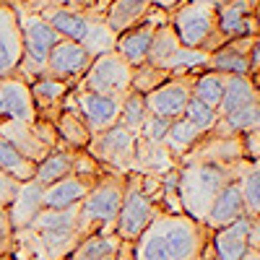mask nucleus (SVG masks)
Here are the masks:
<instances>
[{
	"label": "nucleus",
	"instance_id": "1",
	"mask_svg": "<svg viewBox=\"0 0 260 260\" xmlns=\"http://www.w3.org/2000/svg\"><path fill=\"white\" fill-rule=\"evenodd\" d=\"M211 242V229L187 213H159L133 242L136 260H192Z\"/></svg>",
	"mask_w": 260,
	"mask_h": 260
},
{
	"label": "nucleus",
	"instance_id": "2",
	"mask_svg": "<svg viewBox=\"0 0 260 260\" xmlns=\"http://www.w3.org/2000/svg\"><path fill=\"white\" fill-rule=\"evenodd\" d=\"M237 164H206V161L180 164L177 167V198H180L182 213H187L190 219L203 224L216 195L237 177Z\"/></svg>",
	"mask_w": 260,
	"mask_h": 260
},
{
	"label": "nucleus",
	"instance_id": "3",
	"mask_svg": "<svg viewBox=\"0 0 260 260\" xmlns=\"http://www.w3.org/2000/svg\"><path fill=\"white\" fill-rule=\"evenodd\" d=\"M164 213L161 203V180L156 175H125V195L120 203V213L115 221V234L122 242H136L138 234Z\"/></svg>",
	"mask_w": 260,
	"mask_h": 260
},
{
	"label": "nucleus",
	"instance_id": "4",
	"mask_svg": "<svg viewBox=\"0 0 260 260\" xmlns=\"http://www.w3.org/2000/svg\"><path fill=\"white\" fill-rule=\"evenodd\" d=\"M125 195V175L104 172L89 187L78 203V232L81 237L89 234H115V221L120 213V203Z\"/></svg>",
	"mask_w": 260,
	"mask_h": 260
},
{
	"label": "nucleus",
	"instance_id": "5",
	"mask_svg": "<svg viewBox=\"0 0 260 260\" xmlns=\"http://www.w3.org/2000/svg\"><path fill=\"white\" fill-rule=\"evenodd\" d=\"M169 24L175 29L180 45L190 50L213 52L226 42L219 31L216 6L208 0H182L177 8L169 11Z\"/></svg>",
	"mask_w": 260,
	"mask_h": 260
},
{
	"label": "nucleus",
	"instance_id": "6",
	"mask_svg": "<svg viewBox=\"0 0 260 260\" xmlns=\"http://www.w3.org/2000/svg\"><path fill=\"white\" fill-rule=\"evenodd\" d=\"M42 18H45L62 39L78 42L91 57L115 50L117 34L107 26L104 16H99V13H86L76 6H65V8L45 13Z\"/></svg>",
	"mask_w": 260,
	"mask_h": 260
},
{
	"label": "nucleus",
	"instance_id": "7",
	"mask_svg": "<svg viewBox=\"0 0 260 260\" xmlns=\"http://www.w3.org/2000/svg\"><path fill=\"white\" fill-rule=\"evenodd\" d=\"M18 11V26H21V42H24V55H21V65L16 76L24 78L26 83L37 81L45 76V65L47 57L52 52V47L62 39L45 18L37 16V13H26V11Z\"/></svg>",
	"mask_w": 260,
	"mask_h": 260
},
{
	"label": "nucleus",
	"instance_id": "8",
	"mask_svg": "<svg viewBox=\"0 0 260 260\" xmlns=\"http://www.w3.org/2000/svg\"><path fill=\"white\" fill-rule=\"evenodd\" d=\"M39 234L50 260H65L83 240L78 232V206L71 208H42L29 224Z\"/></svg>",
	"mask_w": 260,
	"mask_h": 260
},
{
	"label": "nucleus",
	"instance_id": "9",
	"mask_svg": "<svg viewBox=\"0 0 260 260\" xmlns=\"http://www.w3.org/2000/svg\"><path fill=\"white\" fill-rule=\"evenodd\" d=\"M206 57H208V52H203V50H190V47L180 45V39H177L175 29L169 24V16H167V21H161L159 29L154 31L146 62L154 65V68L167 71L169 76H182V73H190L195 68H203Z\"/></svg>",
	"mask_w": 260,
	"mask_h": 260
},
{
	"label": "nucleus",
	"instance_id": "10",
	"mask_svg": "<svg viewBox=\"0 0 260 260\" xmlns=\"http://www.w3.org/2000/svg\"><path fill=\"white\" fill-rule=\"evenodd\" d=\"M130 81H133V65L117 50H110V52H102L91 60L89 71L83 73V78L76 86L122 102V96L130 91Z\"/></svg>",
	"mask_w": 260,
	"mask_h": 260
},
{
	"label": "nucleus",
	"instance_id": "11",
	"mask_svg": "<svg viewBox=\"0 0 260 260\" xmlns=\"http://www.w3.org/2000/svg\"><path fill=\"white\" fill-rule=\"evenodd\" d=\"M86 151L107 172L127 175V172H133V164H136V136L130 130H125L122 125H112L102 130V133L91 136Z\"/></svg>",
	"mask_w": 260,
	"mask_h": 260
},
{
	"label": "nucleus",
	"instance_id": "12",
	"mask_svg": "<svg viewBox=\"0 0 260 260\" xmlns=\"http://www.w3.org/2000/svg\"><path fill=\"white\" fill-rule=\"evenodd\" d=\"M91 60H94V57L86 52L78 42H73V39H60L57 45L52 47L50 57H47L45 76L57 78V81H65L68 86H76V83L83 78V73L89 71Z\"/></svg>",
	"mask_w": 260,
	"mask_h": 260
},
{
	"label": "nucleus",
	"instance_id": "13",
	"mask_svg": "<svg viewBox=\"0 0 260 260\" xmlns=\"http://www.w3.org/2000/svg\"><path fill=\"white\" fill-rule=\"evenodd\" d=\"M187 102H190V73H182V76L167 78L151 94H146V110H148V115H156L164 120H177V117H182Z\"/></svg>",
	"mask_w": 260,
	"mask_h": 260
},
{
	"label": "nucleus",
	"instance_id": "14",
	"mask_svg": "<svg viewBox=\"0 0 260 260\" xmlns=\"http://www.w3.org/2000/svg\"><path fill=\"white\" fill-rule=\"evenodd\" d=\"M71 102H73L76 110L81 112V117L86 120L91 136H96V133H102V130L117 125L120 99L104 96V94H94V91H86V89L73 86V89H71Z\"/></svg>",
	"mask_w": 260,
	"mask_h": 260
},
{
	"label": "nucleus",
	"instance_id": "15",
	"mask_svg": "<svg viewBox=\"0 0 260 260\" xmlns=\"http://www.w3.org/2000/svg\"><path fill=\"white\" fill-rule=\"evenodd\" d=\"M167 11L161 8H151L148 16L141 21V24H136L133 29H127L122 34H117V42H115V50L133 65H141L146 62V55H148V47H151V39H154V31L159 29L161 21H167Z\"/></svg>",
	"mask_w": 260,
	"mask_h": 260
},
{
	"label": "nucleus",
	"instance_id": "16",
	"mask_svg": "<svg viewBox=\"0 0 260 260\" xmlns=\"http://www.w3.org/2000/svg\"><path fill=\"white\" fill-rule=\"evenodd\" d=\"M0 117L21 120L31 125L37 120V107L29 91V83L18 76H0Z\"/></svg>",
	"mask_w": 260,
	"mask_h": 260
},
{
	"label": "nucleus",
	"instance_id": "17",
	"mask_svg": "<svg viewBox=\"0 0 260 260\" xmlns=\"http://www.w3.org/2000/svg\"><path fill=\"white\" fill-rule=\"evenodd\" d=\"M24 42H21L18 11L8 3H0V76H16Z\"/></svg>",
	"mask_w": 260,
	"mask_h": 260
},
{
	"label": "nucleus",
	"instance_id": "18",
	"mask_svg": "<svg viewBox=\"0 0 260 260\" xmlns=\"http://www.w3.org/2000/svg\"><path fill=\"white\" fill-rule=\"evenodd\" d=\"M260 37H237V39H226L219 50L208 52L203 68L208 71H219L226 76H250V60L247 52Z\"/></svg>",
	"mask_w": 260,
	"mask_h": 260
},
{
	"label": "nucleus",
	"instance_id": "19",
	"mask_svg": "<svg viewBox=\"0 0 260 260\" xmlns=\"http://www.w3.org/2000/svg\"><path fill=\"white\" fill-rule=\"evenodd\" d=\"M216 16H219V31L224 34V39L260 37L257 6H250L247 0H226L216 8Z\"/></svg>",
	"mask_w": 260,
	"mask_h": 260
},
{
	"label": "nucleus",
	"instance_id": "20",
	"mask_svg": "<svg viewBox=\"0 0 260 260\" xmlns=\"http://www.w3.org/2000/svg\"><path fill=\"white\" fill-rule=\"evenodd\" d=\"M252 221L255 219H250V216H242V219H237L234 224L211 232V255H213V260H242L250 250L247 232H250Z\"/></svg>",
	"mask_w": 260,
	"mask_h": 260
},
{
	"label": "nucleus",
	"instance_id": "21",
	"mask_svg": "<svg viewBox=\"0 0 260 260\" xmlns=\"http://www.w3.org/2000/svg\"><path fill=\"white\" fill-rule=\"evenodd\" d=\"M71 89L73 86H68L65 81H57V78H50V76H42V78L31 81L29 91H31V99H34V107H37V117L55 122V117L60 115L62 102H65Z\"/></svg>",
	"mask_w": 260,
	"mask_h": 260
},
{
	"label": "nucleus",
	"instance_id": "22",
	"mask_svg": "<svg viewBox=\"0 0 260 260\" xmlns=\"http://www.w3.org/2000/svg\"><path fill=\"white\" fill-rule=\"evenodd\" d=\"M99 180V177H96ZM94 177H81V175H65L60 180H55L52 185L45 187L42 192V203L45 208H71V206H78L83 201V195L89 192V187L96 182Z\"/></svg>",
	"mask_w": 260,
	"mask_h": 260
},
{
	"label": "nucleus",
	"instance_id": "23",
	"mask_svg": "<svg viewBox=\"0 0 260 260\" xmlns=\"http://www.w3.org/2000/svg\"><path fill=\"white\" fill-rule=\"evenodd\" d=\"M245 213V201H242V192H240V185H237V180H232L219 195H216V201L211 203V211L206 216V226L211 232L216 229H224L229 224H234L237 219H242Z\"/></svg>",
	"mask_w": 260,
	"mask_h": 260
},
{
	"label": "nucleus",
	"instance_id": "24",
	"mask_svg": "<svg viewBox=\"0 0 260 260\" xmlns=\"http://www.w3.org/2000/svg\"><path fill=\"white\" fill-rule=\"evenodd\" d=\"M52 125H55L57 141L62 146H68V148H86L89 141H91V130H89V125H86V120L81 117V112L73 107L71 91H68V96H65L62 110H60V115L55 117Z\"/></svg>",
	"mask_w": 260,
	"mask_h": 260
},
{
	"label": "nucleus",
	"instance_id": "25",
	"mask_svg": "<svg viewBox=\"0 0 260 260\" xmlns=\"http://www.w3.org/2000/svg\"><path fill=\"white\" fill-rule=\"evenodd\" d=\"M0 136H3L11 146H16L21 154H24L26 159H31L34 164H39L52 151L45 141L34 133L31 125L21 122V120H0Z\"/></svg>",
	"mask_w": 260,
	"mask_h": 260
},
{
	"label": "nucleus",
	"instance_id": "26",
	"mask_svg": "<svg viewBox=\"0 0 260 260\" xmlns=\"http://www.w3.org/2000/svg\"><path fill=\"white\" fill-rule=\"evenodd\" d=\"M42 192H45V187H42L37 180L21 182L16 198L8 206V219H11L13 229H26L34 221V216L45 208V203H42Z\"/></svg>",
	"mask_w": 260,
	"mask_h": 260
},
{
	"label": "nucleus",
	"instance_id": "27",
	"mask_svg": "<svg viewBox=\"0 0 260 260\" xmlns=\"http://www.w3.org/2000/svg\"><path fill=\"white\" fill-rule=\"evenodd\" d=\"M180 167L177 159L169 154V148L164 143H151L143 138H136V164L133 172L138 175H164V172Z\"/></svg>",
	"mask_w": 260,
	"mask_h": 260
},
{
	"label": "nucleus",
	"instance_id": "28",
	"mask_svg": "<svg viewBox=\"0 0 260 260\" xmlns=\"http://www.w3.org/2000/svg\"><path fill=\"white\" fill-rule=\"evenodd\" d=\"M151 8H154L151 0H112L110 8L104 11V21L115 34H122L133 29L136 24H141Z\"/></svg>",
	"mask_w": 260,
	"mask_h": 260
},
{
	"label": "nucleus",
	"instance_id": "29",
	"mask_svg": "<svg viewBox=\"0 0 260 260\" xmlns=\"http://www.w3.org/2000/svg\"><path fill=\"white\" fill-rule=\"evenodd\" d=\"M226 81H229L226 73L208 71V68H195V71H190V96L208 104L211 110H216L221 96H224Z\"/></svg>",
	"mask_w": 260,
	"mask_h": 260
},
{
	"label": "nucleus",
	"instance_id": "30",
	"mask_svg": "<svg viewBox=\"0 0 260 260\" xmlns=\"http://www.w3.org/2000/svg\"><path fill=\"white\" fill-rule=\"evenodd\" d=\"M260 99V89H257V81L250 78V76H229L226 81V89H224V96L216 107L219 117L240 110V107L250 104V102H257Z\"/></svg>",
	"mask_w": 260,
	"mask_h": 260
},
{
	"label": "nucleus",
	"instance_id": "31",
	"mask_svg": "<svg viewBox=\"0 0 260 260\" xmlns=\"http://www.w3.org/2000/svg\"><path fill=\"white\" fill-rule=\"evenodd\" d=\"M237 185H240L245 213L250 219H260V161L242 159L237 164Z\"/></svg>",
	"mask_w": 260,
	"mask_h": 260
},
{
	"label": "nucleus",
	"instance_id": "32",
	"mask_svg": "<svg viewBox=\"0 0 260 260\" xmlns=\"http://www.w3.org/2000/svg\"><path fill=\"white\" fill-rule=\"evenodd\" d=\"M73 151H76V148H68V146L57 143L50 154L37 164L34 180H37L42 187H47V185H52L55 180L71 175V172H73Z\"/></svg>",
	"mask_w": 260,
	"mask_h": 260
},
{
	"label": "nucleus",
	"instance_id": "33",
	"mask_svg": "<svg viewBox=\"0 0 260 260\" xmlns=\"http://www.w3.org/2000/svg\"><path fill=\"white\" fill-rule=\"evenodd\" d=\"M260 127V99L257 102H250L240 110H234L224 117H219L216 127L211 133L216 136H240V133H247V130H257Z\"/></svg>",
	"mask_w": 260,
	"mask_h": 260
},
{
	"label": "nucleus",
	"instance_id": "34",
	"mask_svg": "<svg viewBox=\"0 0 260 260\" xmlns=\"http://www.w3.org/2000/svg\"><path fill=\"white\" fill-rule=\"evenodd\" d=\"M120 247L117 234H89L65 260H115Z\"/></svg>",
	"mask_w": 260,
	"mask_h": 260
},
{
	"label": "nucleus",
	"instance_id": "35",
	"mask_svg": "<svg viewBox=\"0 0 260 260\" xmlns=\"http://www.w3.org/2000/svg\"><path fill=\"white\" fill-rule=\"evenodd\" d=\"M206 133H201L198 127H195L190 120L185 117H177V120H172L169 122V130H167V138H164V146L169 148V154L177 159V164L185 159L187 151L198 143Z\"/></svg>",
	"mask_w": 260,
	"mask_h": 260
},
{
	"label": "nucleus",
	"instance_id": "36",
	"mask_svg": "<svg viewBox=\"0 0 260 260\" xmlns=\"http://www.w3.org/2000/svg\"><path fill=\"white\" fill-rule=\"evenodd\" d=\"M0 172L16 177L18 182H26V180H34L37 164L31 159H26L16 146H11L3 136H0Z\"/></svg>",
	"mask_w": 260,
	"mask_h": 260
},
{
	"label": "nucleus",
	"instance_id": "37",
	"mask_svg": "<svg viewBox=\"0 0 260 260\" xmlns=\"http://www.w3.org/2000/svg\"><path fill=\"white\" fill-rule=\"evenodd\" d=\"M148 117V110H146V96L138 94V91H127L120 102V117H117V125H122L125 130H130L136 138L141 133V127Z\"/></svg>",
	"mask_w": 260,
	"mask_h": 260
},
{
	"label": "nucleus",
	"instance_id": "38",
	"mask_svg": "<svg viewBox=\"0 0 260 260\" xmlns=\"http://www.w3.org/2000/svg\"><path fill=\"white\" fill-rule=\"evenodd\" d=\"M11 260H50V257H47V250L39 240V234L26 226V229H16V234H13Z\"/></svg>",
	"mask_w": 260,
	"mask_h": 260
},
{
	"label": "nucleus",
	"instance_id": "39",
	"mask_svg": "<svg viewBox=\"0 0 260 260\" xmlns=\"http://www.w3.org/2000/svg\"><path fill=\"white\" fill-rule=\"evenodd\" d=\"M167 78H172L167 71L161 68H154V65L148 62H141L133 68V81H130V91H138V94H151L156 89V86H161Z\"/></svg>",
	"mask_w": 260,
	"mask_h": 260
},
{
	"label": "nucleus",
	"instance_id": "40",
	"mask_svg": "<svg viewBox=\"0 0 260 260\" xmlns=\"http://www.w3.org/2000/svg\"><path fill=\"white\" fill-rule=\"evenodd\" d=\"M182 117L190 120L195 127L201 130V133H211V130L216 127V122H219V112L211 110L208 104H203V102H198V99H192V96H190V102H187V107H185Z\"/></svg>",
	"mask_w": 260,
	"mask_h": 260
},
{
	"label": "nucleus",
	"instance_id": "41",
	"mask_svg": "<svg viewBox=\"0 0 260 260\" xmlns=\"http://www.w3.org/2000/svg\"><path fill=\"white\" fill-rule=\"evenodd\" d=\"M169 122H172V120H164V117H156V115H148L146 122H143V127H141V133H138V138L151 141V143H164L167 130H169Z\"/></svg>",
	"mask_w": 260,
	"mask_h": 260
},
{
	"label": "nucleus",
	"instance_id": "42",
	"mask_svg": "<svg viewBox=\"0 0 260 260\" xmlns=\"http://www.w3.org/2000/svg\"><path fill=\"white\" fill-rule=\"evenodd\" d=\"M76 0H24V6H18L21 11L26 13H37V16H45L50 11H57V8H65V6H73Z\"/></svg>",
	"mask_w": 260,
	"mask_h": 260
},
{
	"label": "nucleus",
	"instance_id": "43",
	"mask_svg": "<svg viewBox=\"0 0 260 260\" xmlns=\"http://www.w3.org/2000/svg\"><path fill=\"white\" fill-rule=\"evenodd\" d=\"M13 234H16V229H13V224L8 219V208L0 206V257L11 255V250H13Z\"/></svg>",
	"mask_w": 260,
	"mask_h": 260
},
{
	"label": "nucleus",
	"instance_id": "44",
	"mask_svg": "<svg viewBox=\"0 0 260 260\" xmlns=\"http://www.w3.org/2000/svg\"><path fill=\"white\" fill-rule=\"evenodd\" d=\"M240 146H242V154L247 161H260V127L240 133Z\"/></svg>",
	"mask_w": 260,
	"mask_h": 260
},
{
	"label": "nucleus",
	"instance_id": "45",
	"mask_svg": "<svg viewBox=\"0 0 260 260\" xmlns=\"http://www.w3.org/2000/svg\"><path fill=\"white\" fill-rule=\"evenodd\" d=\"M18 187H21V182H18L16 177L6 175V172H0V206L8 208V206H11V201L16 198Z\"/></svg>",
	"mask_w": 260,
	"mask_h": 260
},
{
	"label": "nucleus",
	"instance_id": "46",
	"mask_svg": "<svg viewBox=\"0 0 260 260\" xmlns=\"http://www.w3.org/2000/svg\"><path fill=\"white\" fill-rule=\"evenodd\" d=\"M110 3L112 0H76V8H81V11H86V13H99V16H104V11L110 8Z\"/></svg>",
	"mask_w": 260,
	"mask_h": 260
},
{
	"label": "nucleus",
	"instance_id": "47",
	"mask_svg": "<svg viewBox=\"0 0 260 260\" xmlns=\"http://www.w3.org/2000/svg\"><path fill=\"white\" fill-rule=\"evenodd\" d=\"M115 260H136V257H133V242H122V240H120V247H117Z\"/></svg>",
	"mask_w": 260,
	"mask_h": 260
},
{
	"label": "nucleus",
	"instance_id": "48",
	"mask_svg": "<svg viewBox=\"0 0 260 260\" xmlns=\"http://www.w3.org/2000/svg\"><path fill=\"white\" fill-rule=\"evenodd\" d=\"M182 3V0H151V6H154V8H161V11H172V8H177Z\"/></svg>",
	"mask_w": 260,
	"mask_h": 260
},
{
	"label": "nucleus",
	"instance_id": "49",
	"mask_svg": "<svg viewBox=\"0 0 260 260\" xmlns=\"http://www.w3.org/2000/svg\"><path fill=\"white\" fill-rule=\"evenodd\" d=\"M242 260H260V250H247V255Z\"/></svg>",
	"mask_w": 260,
	"mask_h": 260
},
{
	"label": "nucleus",
	"instance_id": "50",
	"mask_svg": "<svg viewBox=\"0 0 260 260\" xmlns=\"http://www.w3.org/2000/svg\"><path fill=\"white\" fill-rule=\"evenodd\" d=\"M201 257H203V260H213V255H211V242H208V245L203 247V252H201Z\"/></svg>",
	"mask_w": 260,
	"mask_h": 260
},
{
	"label": "nucleus",
	"instance_id": "51",
	"mask_svg": "<svg viewBox=\"0 0 260 260\" xmlns=\"http://www.w3.org/2000/svg\"><path fill=\"white\" fill-rule=\"evenodd\" d=\"M0 3H8V6L18 8V6H24V0H0Z\"/></svg>",
	"mask_w": 260,
	"mask_h": 260
},
{
	"label": "nucleus",
	"instance_id": "52",
	"mask_svg": "<svg viewBox=\"0 0 260 260\" xmlns=\"http://www.w3.org/2000/svg\"><path fill=\"white\" fill-rule=\"evenodd\" d=\"M247 3H250V6H260V0H247Z\"/></svg>",
	"mask_w": 260,
	"mask_h": 260
},
{
	"label": "nucleus",
	"instance_id": "53",
	"mask_svg": "<svg viewBox=\"0 0 260 260\" xmlns=\"http://www.w3.org/2000/svg\"><path fill=\"white\" fill-rule=\"evenodd\" d=\"M0 260H11V255H3V257H0Z\"/></svg>",
	"mask_w": 260,
	"mask_h": 260
},
{
	"label": "nucleus",
	"instance_id": "54",
	"mask_svg": "<svg viewBox=\"0 0 260 260\" xmlns=\"http://www.w3.org/2000/svg\"><path fill=\"white\" fill-rule=\"evenodd\" d=\"M192 260H203V257H192Z\"/></svg>",
	"mask_w": 260,
	"mask_h": 260
},
{
	"label": "nucleus",
	"instance_id": "55",
	"mask_svg": "<svg viewBox=\"0 0 260 260\" xmlns=\"http://www.w3.org/2000/svg\"><path fill=\"white\" fill-rule=\"evenodd\" d=\"M0 120H3V117H0Z\"/></svg>",
	"mask_w": 260,
	"mask_h": 260
}]
</instances>
